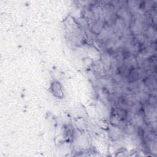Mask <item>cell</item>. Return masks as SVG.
<instances>
[{
	"instance_id": "1",
	"label": "cell",
	"mask_w": 157,
	"mask_h": 157,
	"mask_svg": "<svg viewBox=\"0 0 157 157\" xmlns=\"http://www.w3.org/2000/svg\"><path fill=\"white\" fill-rule=\"evenodd\" d=\"M52 92L53 95L57 98H61L63 97V92L62 90V86L59 82H55L51 85Z\"/></svg>"
}]
</instances>
